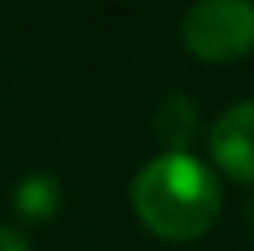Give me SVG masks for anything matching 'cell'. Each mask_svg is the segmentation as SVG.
<instances>
[{"instance_id": "6da1fadb", "label": "cell", "mask_w": 254, "mask_h": 251, "mask_svg": "<svg viewBox=\"0 0 254 251\" xmlns=\"http://www.w3.org/2000/svg\"><path fill=\"white\" fill-rule=\"evenodd\" d=\"M134 217L165 241H196L223 210V189L210 166L189 152H158L130 179Z\"/></svg>"}, {"instance_id": "7a4b0ae2", "label": "cell", "mask_w": 254, "mask_h": 251, "mask_svg": "<svg viewBox=\"0 0 254 251\" xmlns=\"http://www.w3.org/2000/svg\"><path fill=\"white\" fill-rule=\"evenodd\" d=\"M182 45L203 62H237L254 48L251 0H199L182 14Z\"/></svg>"}, {"instance_id": "3957f363", "label": "cell", "mask_w": 254, "mask_h": 251, "mask_svg": "<svg viewBox=\"0 0 254 251\" xmlns=\"http://www.w3.org/2000/svg\"><path fill=\"white\" fill-rule=\"evenodd\" d=\"M210 155L237 182H254V100L230 103L210 124Z\"/></svg>"}, {"instance_id": "277c9868", "label": "cell", "mask_w": 254, "mask_h": 251, "mask_svg": "<svg viewBox=\"0 0 254 251\" xmlns=\"http://www.w3.org/2000/svg\"><path fill=\"white\" fill-rule=\"evenodd\" d=\"M151 127H155V138L165 145V152H189V145L199 134V103L189 93L172 89L158 100Z\"/></svg>"}, {"instance_id": "5b68a950", "label": "cell", "mask_w": 254, "mask_h": 251, "mask_svg": "<svg viewBox=\"0 0 254 251\" xmlns=\"http://www.w3.org/2000/svg\"><path fill=\"white\" fill-rule=\"evenodd\" d=\"M62 210V182L52 172H31L14 189V213L28 224H45Z\"/></svg>"}, {"instance_id": "8992f818", "label": "cell", "mask_w": 254, "mask_h": 251, "mask_svg": "<svg viewBox=\"0 0 254 251\" xmlns=\"http://www.w3.org/2000/svg\"><path fill=\"white\" fill-rule=\"evenodd\" d=\"M0 251H31V245H28V238L17 227L0 224Z\"/></svg>"}, {"instance_id": "52a82bcc", "label": "cell", "mask_w": 254, "mask_h": 251, "mask_svg": "<svg viewBox=\"0 0 254 251\" xmlns=\"http://www.w3.org/2000/svg\"><path fill=\"white\" fill-rule=\"evenodd\" d=\"M244 217H248V231H251V238H254V196L248 200V207H244Z\"/></svg>"}]
</instances>
